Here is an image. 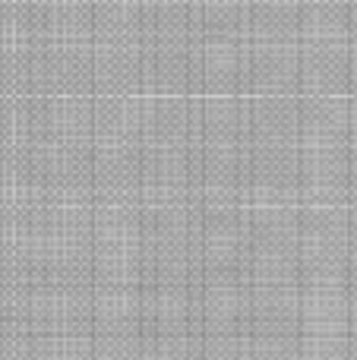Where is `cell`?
Returning a JSON list of instances; mask_svg holds the SVG:
<instances>
[{"label":"cell","instance_id":"6da1fadb","mask_svg":"<svg viewBox=\"0 0 357 360\" xmlns=\"http://www.w3.org/2000/svg\"><path fill=\"white\" fill-rule=\"evenodd\" d=\"M348 82L357 89V48H351V60H348Z\"/></svg>","mask_w":357,"mask_h":360}]
</instances>
